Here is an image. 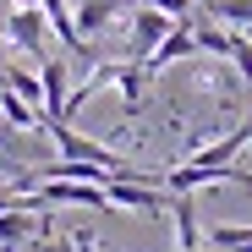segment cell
<instances>
[{"label":"cell","mask_w":252,"mask_h":252,"mask_svg":"<svg viewBox=\"0 0 252 252\" xmlns=\"http://www.w3.org/2000/svg\"><path fill=\"white\" fill-rule=\"evenodd\" d=\"M176 28V17L170 11H154V6H137V17H132V44H126V55L132 61H148L154 50H159V38Z\"/></svg>","instance_id":"5"},{"label":"cell","mask_w":252,"mask_h":252,"mask_svg":"<svg viewBox=\"0 0 252 252\" xmlns=\"http://www.w3.org/2000/svg\"><path fill=\"white\" fill-rule=\"evenodd\" d=\"M38 203H55V208H110V192L99 181H33Z\"/></svg>","instance_id":"4"},{"label":"cell","mask_w":252,"mask_h":252,"mask_svg":"<svg viewBox=\"0 0 252 252\" xmlns=\"http://www.w3.org/2000/svg\"><path fill=\"white\" fill-rule=\"evenodd\" d=\"M104 192H110V208H132V214H164V208H170V192L154 187V181L110 176V181H104Z\"/></svg>","instance_id":"3"},{"label":"cell","mask_w":252,"mask_h":252,"mask_svg":"<svg viewBox=\"0 0 252 252\" xmlns=\"http://www.w3.org/2000/svg\"><path fill=\"white\" fill-rule=\"evenodd\" d=\"M38 197H28V192H17V203L11 208H0V252H17V247H33V236L44 230V220H38Z\"/></svg>","instance_id":"2"},{"label":"cell","mask_w":252,"mask_h":252,"mask_svg":"<svg viewBox=\"0 0 252 252\" xmlns=\"http://www.w3.org/2000/svg\"><path fill=\"white\" fill-rule=\"evenodd\" d=\"M192 33H197V50H203V55L230 61V38H236V33H230L225 22H214L208 11H197V17H192Z\"/></svg>","instance_id":"10"},{"label":"cell","mask_w":252,"mask_h":252,"mask_svg":"<svg viewBox=\"0 0 252 252\" xmlns=\"http://www.w3.org/2000/svg\"><path fill=\"white\" fill-rule=\"evenodd\" d=\"M38 82H44V115L50 121H66V94H71V71L61 55H44L38 61Z\"/></svg>","instance_id":"7"},{"label":"cell","mask_w":252,"mask_h":252,"mask_svg":"<svg viewBox=\"0 0 252 252\" xmlns=\"http://www.w3.org/2000/svg\"><path fill=\"white\" fill-rule=\"evenodd\" d=\"M121 11H126L121 0H82V6H77L71 17H77V33H82V38H99V33H104V28H110Z\"/></svg>","instance_id":"9"},{"label":"cell","mask_w":252,"mask_h":252,"mask_svg":"<svg viewBox=\"0 0 252 252\" xmlns=\"http://www.w3.org/2000/svg\"><path fill=\"white\" fill-rule=\"evenodd\" d=\"M192 55H203V50H197V33H192V22H176L170 33L159 38V50H154V55H148L143 66H148V77H154V71L176 66V61H192Z\"/></svg>","instance_id":"6"},{"label":"cell","mask_w":252,"mask_h":252,"mask_svg":"<svg viewBox=\"0 0 252 252\" xmlns=\"http://www.w3.org/2000/svg\"><path fill=\"white\" fill-rule=\"evenodd\" d=\"M0 121H6L11 132H44V110H33L22 94L6 88V82H0Z\"/></svg>","instance_id":"8"},{"label":"cell","mask_w":252,"mask_h":252,"mask_svg":"<svg viewBox=\"0 0 252 252\" xmlns=\"http://www.w3.org/2000/svg\"><path fill=\"white\" fill-rule=\"evenodd\" d=\"M33 252H82V247H77V241H38V236H33Z\"/></svg>","instance_id":"14"},{"label":"cell","mask_w":252,"mask_h":252,"mask_svg":"<svg viewBox=\"0 0 252 252\" xmlns=\"http://www.w3.org/2000/svg\"><path fill=\"white\" fill-rule=\"evenodd\" d=\"M208 17L225 22V28H252V0H214Z\"/></svg>","instance_id":"12"},{"label":"cell","mask_w":252,"mask_h":252,"mask_svg":"<svg viewBox=\"0 0 252 252\" xmlns=\"http://www.w3.org/2000/svg\"><path fill=\"white\" fill-rule=\"evenodd\" d=\"M0 82H6L11 94H22L33 110H44V82H38V71H22V66H0Z\"/></svg>","instance_id":"11"},{"label":"cell","mask_w":252,"mask_h":252,"mask_svg":"<svg viewBox=\"0 0 252 252\" xmlns=\"http://www.w3.org/2000/svg\"><path fill=\"white\" fill-rule=\"evenodd\" d=\"M50 22H44V11H38V0H28V6H11L6 11V44L11 50H22V55H33V61H44L50 55Z\"/></svg>","instance_id":"1"},{"label":"cell","mask_w":252,"mask_h":252,"mask_svg":"<svg viewBox=\"0 0 252 252\" xmlns=\"http://www.w3.org/2000/svg\"><path fill=\"white\" fill-rule=\"evenodd\" d=\"M230 61H236V77L252 88V33H236L230 38Z\"/></svg>","instance_id":"13"}]
</instances>
